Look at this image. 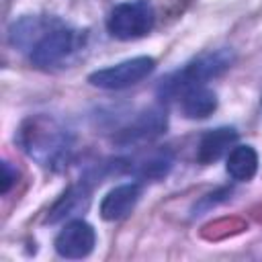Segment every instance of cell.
<instances>
[{
	"instance_id": "1",
	"label": "cell",
	"mask_w": 262,
	"mask_h": 262,
	"mask_svg": "<svg viewBox=\"0 0 262 262\" xmlns=\"http://www.w3.org/2000/svg\"><path fill=\"white\" fill-rule=\"evenodd\" d=\"M154 23L156 12L147 0H125L111 10L106 18V29L113 37L121 41H131L145 37L154 29Z\"/></svg>"
},
{
	"instance_id": "2",
	"label": "cell",
	"mask_w": 262,
	"mask_h": 262,
	"mask_svg": "<svg viewBox=\"0 0 262 262\" xmlns=\"http://www.w3.org/2000/svg\"><path fill=\"white\" fill-rule=\"evenodd\" d=\"M231 63V55L227 51H217V53H209V55H201L199 59H194L192 63L184 66L182 70H178L176 74H172L164 84H162V92L164 94H178V92H186L192 86H203L205 80L215 78L217 74H221L227 66Z\"/></svg>"
},
{
	"instance_id": "3",
	"label": "cell",
	"mask_w": 262,
	"mask_h": 262,
	"mask_svg": "<svg viewBox=\"0 0 262 262\" xmlns=\"http://www.w3.org/2000/svg\"><path fill=\"white\" fill-rule=\"evenodd\" d=\"M154 70H156V59L147 57V55H139V57L125 59L117 66L92 72L88 76V82L102 90H123V88L139 84Z\"/></svg>"
},
{
	"instance_id": "4",
	"label": "cell",
	"mask_w": 262,
	"mask_h": 262,
	"mask_svg": "<svg viewBox=\"0 0 262 262\" xmlns=\"http://www.w3.org/2000/svg\"><path fill=\"white\" fill-rule=\"evenodd\" d=\"M80 45V35L68 27H51L31 47V61L39 68H51L66 61Z\"/></svg>"
},
{
	"instance_id": "5",
	"label": "cell",
	"mask_w": 262,
	"mask_h": 262,
	"mask_svg": "<svg viewBox=\"0 0 262 262\" xmlns=\"http://www.w3.org/2000/svg\"><path fill=\"white\" fill-rule=\"evenodd\" d=\"M96 244V233L90 223L84 219H74L61 227L55 237V252L68 260L86 258Z\"/></svg>"
},
{
	"instance_id": "6",
	"label": "cell",
	"mask_w": 262,
	"mask_h": 262,
	"mask_svg": "<svg viewBox=\"0 0 262 262\" xmlns=\"http://www.w3.org/2000/svg\"><path fill=\"white\" fill-rule=\"evenodd\" d=\"M139 196H141V186L137 182H127V184L115 186L100 201V217L104 221H117V219L127 217L133 211V207L137 205Z\"/></svg>"
},
{
	"instance_id": "7",
	"label": "cell",
	"mask_w": 262,
	"mask_h": 262,
	"mask_svg": "<svg viewBox=\"0 0 262 262\" xmlns=\"http://www.w3.org/2000/svg\"><path fill=\"white\" fill-rule=\"evenodd\" d=\"M237 139L235 129L231 127H219V129H211L201 137L199 149H196V160L201 164H211L215 160H219L229 145H233Z\"/></svg>"
},
{
	"instance_id": "8",
	"label": "cell",
	"mask_w": 262,
	"mask_h": 262,
	"mask_svg": "<svg viewBox=\"0 0 262 262\" xmlns=\"http://www.w3.org/2000/svg\"><path fill=\"white\" fill-rule=\"evenodd\" d=\"M180 106L188 119H205L217 108V96L207 86H192L182 92Z\"/></svg>"
},
{
	"instance_id": "9",
	"label": "cell",
	"mask_w": 262,
	"mask_h": 262,
	"mask_svg": "<svg viewBox=\"0 0 262 262\" xmlns=\"http://www.w3.org/2000/svg\"><path fill=\"white\" fill-rule=\"evenodd\" d=\"M227 172L233 180H252L258 170V154L252 145H235L227 156Z\"/></svg>"
},
{
	"instance_id": "10",
	"label": "cell",
	"mask_w": 262,
	"mask_h": 262,
	"mask_svg": "<svg viewBox=\"0 0 262 262\" xmlns=\"http://www.w3.org/2000/svg\"><path fill=\"white\" fill-rule=\"evenodd\" d=\"M14 180H16V172H12V170H10V164L4 162V164H2V186H0L2 194H6V192L10 190V186L14 184Z\"/></svg>"
}]
</instances>
